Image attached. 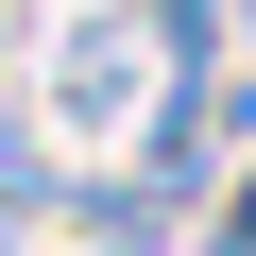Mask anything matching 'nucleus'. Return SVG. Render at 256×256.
<instances>
[{
  "instance_id": "f257e3e1",
  "label": "nucleus",
  "mask_w": 256,
  "mask_h": 256,
  "mask_svg": "<svg viewBox=\"0 0 256 256\" xmlns=\"http://www.w3.org/2000/svg\"><path fill=\"white\" fill-rule=\"evenodd\" d=\"M154 102H171V18H154V0H86V18L52 34V154L68 171H120V154H137L154 137Z\"/></svg>"
},
{
  "instance_id": "f03ea898",
  "label": "nucleus",
  "mask_w": 256,
  "mask_h": 256,
  "mask_svg": "<svg viewBox=\"0 0 256 256\" xmlns=\"http://www.w3.org/2000/svg\"><path fill=\"white\" fill-rule=\"evenodd\" d=\"M18 34H34V18H18V0H0V52H18Z\"/></svg>"
},
{
  "instance_id": "7ed1b4c3",
  "label": "nucleus",
  "mask_w": 256,
  "mask_h": 256,
  "mask_svg": "<svg viewBox=\"0 0 256 256\" xmlns=\"http://www.w3.org/2000/svg\"><path fill=\"white\" fill-rule=\"evenodd\" d=\"M222 18H239V52H256V0H222Z\"/></svg>"
}]
</instances>
